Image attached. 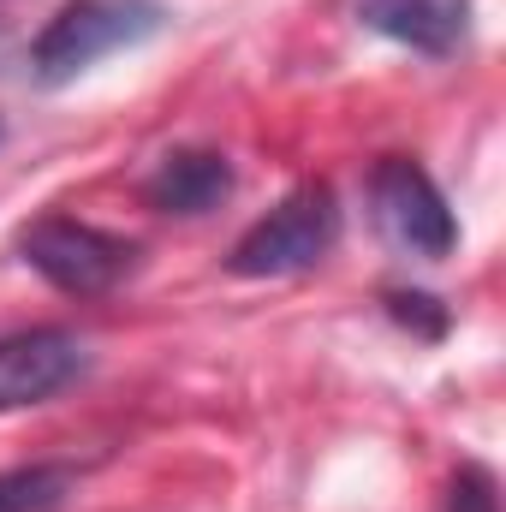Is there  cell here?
Masks as SVG:
<instances>
[{"instance_id":"6da1fadb","label":"cell","mask_w":506,"mask_h":512,"mask_svg":"<svg viewBox=\"0 0 506 512\" xmlns=\"http://www.w3.org/2000/svg\"><path fill=\"white\" fill-rule=\"evenodd\" d=\"M167 18L173 12L161 0H72L30 42V78L48 84V90H60L72 78H84L96 60L143 48L149 36H161Z\"/></svg>"},{"instance_id":"7a4b0ae2","label":"cell","mask_w":506,"mask_h":512,"mask_svg":"<svg viewBox=\"0 0 506 512\" xmlns=\"http://www.w3.org/2000/svg\"><path fill=\"white\" fill-rule=\"evenodd\" d=\"M340 239V203L328 185H298L280 209H268L251 233L233 245L227 268L245 280H274V274H298L316 268Z\"/></svg>"},{"instance_id":"3957f363","label":"cell","mask_w":506,"mask_h":512,"mask_svg":"<svg viewBox=\"0 0 506 512\" xmlns=\"http://www.w3.org/2000/svg\"><path fill=\"white\" fill-rule=\"evenodd\" d=\"M18 256L66 298H102L126 280L131 268V245L120 233H102L90 221H72V215H42L18 233Z\"/></svg>"},{"instance_id":"277c9868","label":"cell","mask_w":506,"mask_h":512,"mask_svg":"<svg viewBox=\"0 0 506 512\" xmlns=\"http://www.w3.org/2000/svg\"><path fill=\"white\" fill-rule=\"evenodd\" d=\"M364 191H370V215H376L381 239H387L393 251L423 256V262L453 256V245H459V221H453L441 185H435L417 161L381 155L376 167H370V185H364Z\"/></svg>"},{"instance_id":"5b68a950","label":"cell","mask_w":506,"mask_h":512,"mask_svg":"<svg viewBox=\"0 0 506 512\" xmlns=\"http://www.w3.org/2000/svg\"><path fill=\"white\" fill-rule=\"evenodd\" d=\"M90 370V346L72 328H18L0 334V411L42 405Z\"/></svg>"},{"instance_id":"8992f818","label":"cell","mask_w":506,"mask_h":512,"mask_svg":"<svg viewBox=\"0 0 506 512\" xmlns=\"http://www.w3.org/2000/svg\"><path fill=\"white\" fill-rule=\"evenodd\" d=\"M143 197L161 215H209L233 197V161L221 149H167L143 179Z\"/></svg>"},{"instance_id":"52a82bcc","label":"cell","mask_w":506,"mask_h":512,"mask_svg":"<svg viewBox=\"0 0 506 512\" xmlns=\"http://www.w3.org/2000/svg\"><path fill=\"white\" fill-rule=\"evenodd\" d=\"M358 18L399 48L447 60L471 30V0H358Z\"/></svg>"},{"instance_id":"ba28073f","label":"cell","mask_w":506,"mask_h":512,"mask_svg":"<svg viewBox=\"0 0 506 512\" xmlns=\"http://www.w3.org/2000/svg\"><path fill=\"white\" fill-rule=\"evenodd\" d=\"M78 495L72 465H12L0 471V512H60Z\"/></svg>"},{"instance_id":"9c48e42d","label":"cell","mask_w":506,"mask_h":512,"mask_svg":"<svg viewBox=\"0 0 506 512\" xmlns=\"http://www.w3.org/2000/svg\"><path fill=\"white\" fill-rule=\"evenodd\" d=\"M495 471L489 465H459V477H453V489H447V512H495Z\"/></svg>"},{"instance_id":"30bf717a","label":"cell","mask_w":506,"mask_h":512,"mask_svg":"<svg viewBox=\"0 0 506 512\" xmlns=\"http://www.w3.org/2000/svg\"><path fill=\"white\" fill-rule=\"evenodd\" d=\"M387 310H393L405 328H417L423 340H441V334H447V310H441L429 292H387Z\"/></svg>"}]
</instances>
